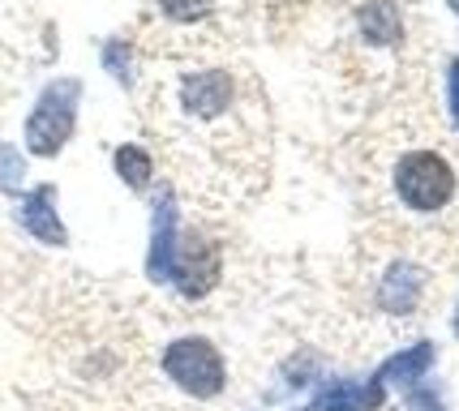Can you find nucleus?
Returning a JSON list of instances; mask_svg holds the SVG:
<instances>
[{"label": "nucleus", "mask_w": 459, "mask_h": 411, "mask_svg": "<svg viewBox=\"0 0 459 411\" xmlns=\"http://www.w3.org/2000/svg\"><path fill=\"white\" fill-rule=\"evenodd\" d=\"M18 218L35 240H43V244H65V227H60L56 189H52V184H39V189H30V193L22 197Z\"/></svg>", "instance_id": "0eeeda50"}, {"label": "nucleus", "mask_w": 459, "mask_h": 411, "mask_svg": "<svg viewBox=\"0 0 459 411\" xmlns=\"http://www.w3.org/2000/svg\"><path fill=\"white\" fill-rule=\"evenodd\" d=\"M232 0H155V13L168 30H215Z\"/></svg>", "instance_id": "423d86ee"}, {"label": "nucleus", "mask_w": 459, "mask_h": 411, "mask_svg": "<svg viewBox=\"0 0 459 411\" xmlns=\"http://www.w3.org/2000/svg\"><path fill=\"white\" fill-rule=\"evenodd\" d=\"M172 274H177V287L189 300L206 295L220 283V244L202 232H185L177 235V257H172Z\"/></svg>", "instance_id": "20e7f679"}, {"label": "nucleus", "mask_w": 459, "mask_h": 411, "mask_svg": "<svg viewBox=\"0 0 459 411\" xmlns=\"http://www.w3.org/2000/svg\"><path fill=\"white\" fill-rule=\"evenodd\" d=\"M22 180H26V158H22V150H13L9 141H0V189H4V193H18Z\"/></svg>", "instance_id": "9b49d317"}, {"label": "nucleus", "mask_w": 459, "mask_h": 411, "mask_svg": "<svg viewBox=\"0 0 459 411\" xmlns=\"http://www.w3.org/2000/svg\"><path fill=\"white\" fill-rule=\"evenodd\" d=\"M446 4H451V13H459V0H446Z\"/></svg>", "instance_id": "ddd939ff"}, {"label": "nucleus", "mask_w": 459, "mask_h": 411, "mask_svg": "<svg viewBox=\"0 0 459 411\" xmlns=\"http://www.w3.org/2000/svg\"><path fill=\"white\" fill-rule=\"evenodd\" d=\"M434 364V347L429 343H417V347H408V352H395L386 364H382L378 372V381L382 386H417L420 377H425V369Z\"/></svg>", "instance_id": "1a4fd4ad"}, {"label": "nucleus", "mask_w": 459, "mask_h": 411, "mask_svg": "<svg viewBox=\"0 0 459 411\" xmlns=\"http://www.w3.org/2000/svg\"><path fill=\"white\" fill-rule=\"evenodd\" d=\"M420 283H425V274H420L412 261H391V266L378 274V304L395 317L417 313Z\"/></svg>", "instance_id": "39448f33"}, {"label": "nucleus", "mask_w": 459, "mask_h": 411, "mask_svg": "<svg viewBox=\"0 0 459 411\" xmlns=\"http://www.w3.org/2000/svg\"><path fill=\"white\" fill-rule=\"evenodd\" d=\"M78 98H82V81L74 78H56L43 86L35 112L26 116V150L39 158H56L78 124Z\"/></svg>", "instance_id": "f03ea898"}, {"label": "nucleus", "mask_w": 459, "mask_h": 411, "mask_svg": "<svg viewBox=\"0 0 459 411\" xmlns=\"http://www.w3.org/2000/svg\"><path fill=\"white\" fill-rule=\"evenodd\" d=\"M163 372H168V381L177 390H185L189 398H202V403L206 398H220L223 386H228V364H223L220 347L211 338H198V334L168 343Z\"/></svg>", "instance_id": "7ed1b4c3"}, {"label": "nucleus", "mask_w": 459, "mask_h": 411, "mask_svg": "<svg viewBox=\"0 0 459 411\" xmlns=\"http://www.w3.org/2000/svg\"><path fill=\"white\" fill-rule=\"evenodd\" d=\"M446 98H451V120L459 129V60H451V69H446Z\"/></svg>", "instance_id": "f8f14e48"}, {"label": "nucleus", "mask_w": 459, "mask_h": 411, "mask_svg": "<svg viewBox=\"0 0 459 411\" xmlns=\"http://www.w3.org/2000/svg\"><path fill=\"white\" fill-rule=\"evenodd\" d=\"M112 167H117V176L125 180L134 193H142V189L151 184V176H155V158H151V150H146V146H138V141H125V146H117Z\"/></svg>", "instance_id": "9d476101"}, {"label": "nucleus", "mask_w": 459, "mask_h": 411, "mask_svg": "<svg viewBox=\"0 0 459 411\" xmlns=\"http://www.w3.org/2000/svg\"><path fill=\"white\" fill-rule=\"evenodd\" d=\"M357 35L369 47H395L403 39V18L391 0H365L357 9Z\"/></svg>", "instance_id": "6e6552de"}, {"label": "nucleus", "mask_w": 459, "mask_h": 411, "mask_svg": "<svg viewBox=\"0 0 459 411\" xmlns=\"http://www.w3.org/2000/svg\"><path fill=\"white\" fill-rule=\"evenodd\" d=\"M391 193L412 215H438L455 197V167L429 146L403 150L391 163Z\"/></svg>", "instance_id": "f257e3e1"}, {"label": "nucleus", "mask_w": 459, "mask_h": 411, "mask_svg": "<svg viewBox=\"0 0 459 411\" xmlns=\"http://www.w3.org/2000/svg\"><path fill=\"white\" fill-rule=\"evenodd\" d=\"M455 334H459V317H455Z\"/></svg>", "instance_id": "4468645a"}]
</instances>
